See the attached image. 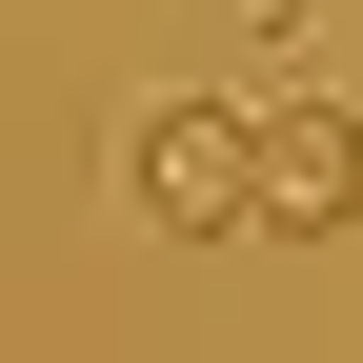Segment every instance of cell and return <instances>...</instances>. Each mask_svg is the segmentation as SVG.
Here are the masks:
<instances>
[{"instance_id":"obj_1","label":"cell","mask_w":363,"mask_h":363,"mask_svg":"<svg viewBox=\"0 0 363 363\" xmlns=\"http://www.w3.org/2000/svg\"><path fill=\"white\" fill-rule=\"evenodd\" d=\"M101 182L142 242H262V101H121Z\"/></svg>"},{"instance_id":"obj_2","label":"cell","mask_w":363,"mask_h":363,"mask_svg":"<svg viewBox=\"0 0 363 363\" xmlns=\"http://www.w3.org/2000/svg\"><path fill=\"white\" fill-rule=\"evenodd\" d=\"M262 242H363V101H262Z\"/></svg>"},{"instance_id":"obj_3","label":"cell","mask_w":363,"mask_h":363,"mask_svg":"<svg viewBox=\"0 0 363 363\" xmlns=\"http://www.w3.org/2000/svg\"><path fill=\"white\" fill-rule=\"evenodd\" d=\"M202 21H222V40H303L323 0H202Z\"/></svg>"}]
</instances>
